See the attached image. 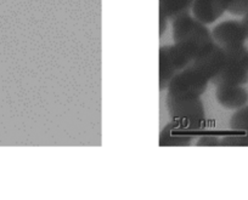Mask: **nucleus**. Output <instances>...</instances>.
Here are the masks:
<instances>
[{"instance_id":"1","label":"nucleus","mask_w":248,"mask_h":200,"mask_svg":"<svg viewBox=\"0 0 248 200\" xmlns=\"http://www.w3.org/2000/svg\"><path fill=\"white\" fill-rule=\"evenodd\" d=\"M171 23L174 44L189 52L192 58L214 43L211 30L190 13L178 16Z\"/></svg>"},{"instance_id":"2","label":"nucleus","mask_w":248,"mask_h":200,"mask_svg":"<svg viewBox=\"0 0 248 200\" xmlns=\"http://www.w3.org/2000/svg\"><path fill=\"white\" fill-rule=\"evenodd\" d=\"M166 104L174 123L194 132L203 129L206 113L201 97H176L167 95Z\"/></svg>"},{"instance_id":"3","label":"nucleus","mask_w":248,"mask_h":200,"mask_svg":"<svg viewBox=\"0 0 248 200\" xmlns=\"http://www.w3.org/2000/svg\"><path fill=\"white\" fill-rule=\"evenodd\" d=\"M225 50V63L220 73L211 80L213 85L236 84L245 85L248 83V50L246 46Z\"/></svg>"},{"instance_id":"4","label":"nucleus","mask_w":248,"mask_h":200,"mask_svg":"<svg viewBox=\"0 0 248 200\" xmlns=\"http://www.w3.org/2000/svg\"><path fill=\"white\" fill-rule=\"evenodd\" d=\"M192 56L178 45H166L159 49V90L168 89L169 83L180 71L192 62Z\"/></svg>"},{"instance_id":"5","label":"nucleus","mask_w":248,"mask_h":200,"mask_svg":"<svg viewBox=\"0 0 248 200\" xmlns=\"http://www.w3.org/2000/svg\"><path fill=\"white\" fill-rule=\"evenodd\" d=\"M208 83V78L204 77L192 64H189L169 83L168 95L176 97H201L207 90Z\"/></svg>"},{"instance_id":"6","label":"nucleus","mask_w":248,"mask_h":200,"mask_svg":"<svg viewBox=\"0 0 248 200\" xmlns=\"http://www.w3.org/2000/svg\"><path fill=\"white\" fill-rule=\"evenodd\" d=\"M225 50L214 42L202 50L190 64L197 68L204 77L208 78L211 83V80L220 73L225 63Z\"/></svg>"},{"instance_id":"7","label":"nucleus","mask_w":248,"mask_h":200,"mask_svg":"<svg viewBox=\"0 0 248 200\" xmlns=\"http://www.w3.org/2000/svg\"><path fill=\"white\" fill-rule=\"evenodd\" d=\"M213 40L223 49H236L245 46L246 33L238 21H225L212 30Z\"/></svg>"},{"instance_id":"8","label":"nucleus","mask_w":248,"mask_h":200,"mask_svg":"<svg viewBox=\"0 0 248 200\" xmlns=\"http://www.w3.org/2000/svg\"><path fill=\"white\" fill-rule=\"evenodd\" d=\"M224 147H248V104L237 109L230 119V132L221 139Z\"/></svg>"},{"instance_id":"9","label":"nucleus","mask_w":248,"mask_h":200,"mask_svg":"<svg viewBox=\"0 0 248 200\" xmlns=\"http://www.w3.org/2000/svg\"><path fill=\"white\" fill-rule=\"evenodd\" d=\"M231 0H195L192 15L204 25H211L228 11Z\"/></svg>"},{"instance_id":"10","label":"nucleus","mask_w":248,"mask_h":200,"mask_svg":"<svg viewBox=\"0 0 248 200\" xmlns=\"http://www.w3.org/2000/svg\"><path fill=\"white\" fill-rule=\"evenodd\" d=\"M216 99L224 108L237 111L247 104L248 91L242 85L220 84L217 85Z\"/></svg>"},{"instance_id":"11","label":"nucleus","mask_w":248,"mask_h":200,"mask_svg":"<svg viewBox=\"0 0 248 200\" xmlns=\"http://www.w3.org/2000/svg\"><path fill=\"white\" fill-rule=\"evenodd\" d=\"M192 140H194V131L171 121L162 129L159 135V146L186 147L191 144Z\"/></svg>"},{"instance_id":"12","label":"nucleus","mask_w":248,"mask_h":200,"mask_svg":"<svg viewBox=\"0 0 248 200\" xmlns=\"http://www.w3.org/2000/svg\"><path fill=\"white\" fill-rule=\"evenodd\" d=\"M195 0H159V14L173 21L183 14L190 13Z\"/></svg>"},{"instance_id":"13","label":"nucleus","mask_w":248,"mask_h":200,"mask_svg":"<svg viewBox=\"0 0 248 200\" xmlns=\"http://www.w3.org/2000/svg\"><path fill=\"white\" fill-rule=\"evenodd\" d=\"M228 11L235 16L246 15L248 14V0H231Z\"/></svg>"},{"instance_id":"14","label":"nucleus","mask_w":248,"mask_h":200,"mask_svg":"<svg viewBox=\"0 0 248 200\" xmlns=\"http://www.w3.org/2000/svg\"><path fill=\"white\" fill-rule=\"evenodd\" d=\"M199 147H217L221 146V140L217 136H212V135H204L197 142Z\"/></svg>"},{"instance_id":"15","label":"nucleus","mask_w":248,"mask_h":200,"mask_svg":"<svg viewBox=\"0 0 248 200\" xmlns=\"http://www.w3.org/2000/svg\"><path fill=\"white\" fill-rule=\"evenodd\" d=\"M241 25H242L243 29H245L246 38H247V39H248V14H246V15H243L242 21H241Z\"/></svg>"}]
</instances>
